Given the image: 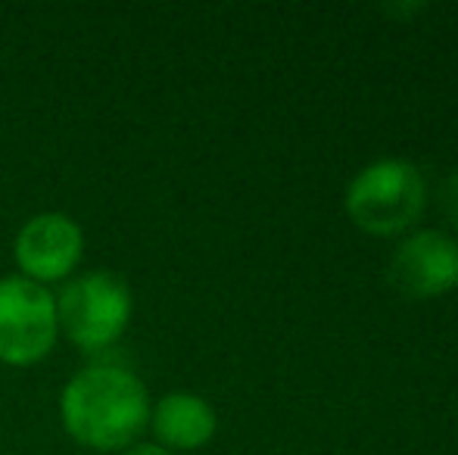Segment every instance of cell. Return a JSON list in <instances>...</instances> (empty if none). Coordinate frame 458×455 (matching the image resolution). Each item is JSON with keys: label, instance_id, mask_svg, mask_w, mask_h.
I'll use <instances>...</instances> for the list:
<instances>
[{"label": "cell", "instance_id": "obj_1", "mask_svg": "<svg viewBox=\"0 0 458 455\" xmlns=\"http://www.w3.org/2000/svg\"><path fill=\"white\" fill-rule=\"evenodd\" d=\"M63 425L81 446L109 452L128 446L150 421V400L138 377L119 365H91L66 383Z\"/></svg>", "mask_w": 458, "mask_h": 455}, {"label": "cell", "instance_id": "obj_2", "mask_svg": "<svg viewBox=\"0 0 458 455\" xmlns=\"http://www.w3.org/2000/svg\"><path fill=\"white\" fill-rule=\"evenodd\" d=\"M428 188L405 159H377L346 188V213L368 234H396L421 215Z\"/></svg>", "mask_w": 458, "mask_h": 455}, {"label": "cell", "instance_id": "obj_3", "mask_svg": "<svg viewBox=\"0 0 458 455\" xmlns=\"http://www.w3.org/2000/svg\"><path fill=\"white\" fill-rule=\"evenodd\" d=\"M56 318L81 350H106L131 318V291L113 272H91L72 281L56 299Z\"/></svg>", "mask_w": 458, "mask_h": 455}, {"label": "cell", "instance_id": "obj_4", "mask_svg": "<svg viewBox=\"0 0 458 455\" xmlns=\"http://www.w3.org/2000/svg\"><path fill=\"white\" fill-rule=\"evenodd\" d=\"M60 318L44 284L29 278L0 281V358L31 365L54 350Z\"/></svg>", "mask_w": 458, "mask_h": 455}, {"label": "cell", "instance_id": "obj_5", "mask_svg": "<svg viewBox=\"0 0 458 455\" xmlns=\"http://www.w3.org/2000/svg\"><path fill=\"white\" fill-rule=\"evenodd\" d=\"M386 278L409 299L440 297L458 284V243L443 231H418L393 253Z\"/></svg>", "mask_w": 458, "mask_h": 455}, {"label": "cell", "instance_id": "obj_6", "mask_svg": "<svg viewBox=\"0 0 458 455\" xmlns=\"http://www.w3.org/2000/svg\"><path fill=\"white\" fill-rule=\"evenodd\" d=\"M85 249V234L69 215L41 213L29 219L16 237L19 268L29 274V281H60L75 268Z\"/></svg>", "mask_w": 458, "mask_h": 455}, {"label": "cell", "instance_id": "obj_7", "mask_svg": "<svg viewBox=\"0 0 458 455\" xmlns=\"http://www.w3.org/2000/svg\"><path fill=\"white\" fill-rule=\"evenodd\" d=\"M153 431L172 450H197L216 434V412L197 393H169L153 409Z\"/></svg>", "mask_w": 458, "mask_h": 455}, {"label": "cell", "instance_id": "obj_8", "mask_svg": "<svg viewBox=\"0 0 458 455\" xmlns=\"http://www.w3.org/2000/svg\"><path fill=\"white\" fill-rule=\"evenodd\" d=\"M443 213H446V219L458 228V172L449 175L446 184H443Z\"/></svg>", "mask_w": 458, "mask_h": 455}, {"label": "cell", "instance_id": "obj_9", "mask_svg": "<svg viewBox=\"0 0 458 455\" xmlns=\"http://www.w3.org/2000/svg\"><path fill=\"white\" fill-rule=\"evenodd\" d=\"M125 455H172V452H169V450H163V446L144 443V446H134V450H128Z\"/></svg>", "mask_w": 458, "mask_h": 455}]
</instances>
